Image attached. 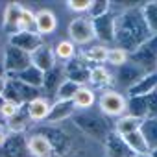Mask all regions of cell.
I'll list each match as a JSON object with an SVG mask.
<instances>
[{
  "label": "cell",
  "instance_id": "8992f818",
  "mask_svg": "<svg viewBox=\"0 0 157 157\" xmlns=\"http://www.w3.org/2000/svg\"><path fill=\"white\" fill-rule=\"evenodd\" d=\"M98 109L104 117H122L126 115V98L115 89H104L98 96Z\"/></svg>",
  "mask_w": 157,
  "mask_h": 157
},
{
  "label": "cell",
  "instance_id": "ba28073f",
  "mask_svg": "<svg viewBox=\"0 0 157 157\" xmlns=\"http://www.w3.org/2000/svg\"><path fill=\"white\" fill-rule=\"evenodd\" d=\"M67 33L68 41L74 44H89L96 39L93 30V21L89 17H74L67 26Z\"/></svg>",
  "mask_w": 157,
  "mask_h": 157
},
{
  "label": "cell",
  "instance_id": "d6a6232c",
  "mask_svg": "<svg viewBox=\"0 0 157 157\" xmlns=\"http://www.w3.org/2000/svg\"><path fill=\"white\" fill-rule=\"evenodd\" d=\"M80 89V85H76L74 82H70V80H65L61 85H59V89H57V93H56V100H59V102H70L72 98H74V94H76V91Z\"/></svg>",
  "mask_w": 157,
  "mask_h": 157
},
{
  "label": "cell",
  "instance_id": "ab89813d",
  "mask_svg": "<svg viewBox=\"0 0 157 157\" xmlns=\"http://www.w3.org/2000/svg\"><path fill=\"white\" fill-rule=\"evenodd\" d=\"M6 139H8V128L0 124V146L6 142Z\"/></svg>",
  "mask_w": 157,
  "mask_h": 157
},
{
  "label": "cell",
  "instance_id": "4fadbf2b",
  "mask_svg": "<svg viewBox=\"0 0 157 157\" xmlns=\"http://www.w3.org/2000/svg\"><path fill=\"white\" fill-rule=\"evenodd\" d=\"M63 68H65V78H67V80H70V82H74L76 85L83 87V85L89 83V72H91V67H89L82 57L76 56L72 61L65 63Z\"/></svg>",
  "mask_w": 157,
  "mask_h": 157
},
{
  "label": "cell",
  "instance_id": "5b68a950",
  "mask_svg": "<svg viewBox=\"0 0 157 157\" xmlns=\"http://www.w3.org/2000/svg\"><path fill=\"white\" fill-rule=\"evenodd\" d=\"M39 96H41V89L30 87V85L19 82L17 78L8 76V85H6V93H4L6 100L13 102L17 105H26V104H30L32 100H35Z\"/></svg>",
  "mask_w": 157,
  "mask_h": 157
},
{
  "label": "cell",
  "instance_id": "30bf717a",
  "mask_svg": "<svg viewBox=\"0 0 157 157\" xmlns=\"http://www.w3.org/2000/svg\"><path fill=\"white\" fill-rule=\"evenodd\" d=\"M115 19H117V13H113V11H109L98 19H93L94 37L104 46L115 44Z\"/></svg>",
  "mask_w": 157,
  "mask_h": 157
},
{
  "label": "cell",
  "instance_id": "9c48e42d",
  "mask_svg": "<svg viewBox=\"0 0 157 157\" xmlns=\"http://www.w3.org/2000/svg\"><path fill=\"white\" fill-rule=\"evenodd\" d=\"M148 72H144L139 65H135V63H131V61H128V63H124L122 67H118V68H115V74H113V82L120 87V89H124L126 93L135 85V83H139L142 78L146 76Z\"/></svg>",
  "mask_w": 157,
  "mask_h": 157
},
{
  "label": "cell",
  "instance_id": "8d00e7d4",
  "mask_svg": "<svg viewBox=\"0 0 157 157\" xmlns=\"http://www.w3.org/2000/svg\"><path fill=\"white\" fill-rule=\"evenodd\" d=\"M91 4H93V0H68L67 8L76 13H85V11H89Z\"/></svg>",
  "mask_w": 157,
  "mask_h": 157
},
{
  "label": "cell",
  "instance_id": "836d02e7",
  "mask_svg": "<svg viewBox=\"0 0 157 157\" xmlns=\"http://www.w3.org/2000/svg\"><path fill=\"white\" fill-rule=\"evenodd\" d=\"M128 61H129V54H128L126 50L117 48V46L109 48V52H107V61H105V63H109L111 67L118 68V67H122V65L128 63Z\"/></svg>",
  "mask_w": 157,
  "mask_h": 157
},
{
  "label": "cell",
  "instance_id": "ffe728a7",
  "mask_svg": "<svg viewBox=\"0 0 157 157\" xmlns=\"http://www.w3.org/2000/svg\"><path fill=\"white\" fill-rule=\"evenodd\" d=\"M24 107H26V113H28L32 122H43V120H46V117L50 113L52 102L44 96H39V98L32 100L30 104H26Z\"/></svg>",
  "mask_w": 157,
  "mask_h": 157
},
{
  "label": "cell",
  "instance_id": "6da1fadb",
  "mask_svg": "<svg viewBox=\"0 0 157 157\" xmlns=\"http://www.w3.org/2000/svg\"><path fill=\"white\" fill-rule=\"evenodd\" d=\"M142 2L135 8L124 10L117 13L115 19V46L126 50L128 54L135 52L140 44H144L151 35L142 17Z\"/></svg>",
  "mask_w": 157,
  "mask_h": 157
},
{
  "label": "cell",
  "instance_id": "52a82bcc",
  "mask_svg": "<svg viewBox=\"0 0 157 157\" xmlns=\"http://www.w3.org/2000/svg\"><path fill=\"white\" fill-rule=\"evenodd\" d=\"M2 65H4L6 76H17L19 72H22L24 68H28L32 65V59H30V54H26L11 44H6L4 52H2Z\"/></svg>",
  "mask_w": 157,
  "mask_h": 157
},
{
  "label": "cell",
  "instance_id": "603a6c76",
  "mask_svg": "<svg viewBox=\"0 0 157 157\" xmlns=\"http://www.w3.org/2000/svg\"><path fill=\"white\" fill-rule=\"evenodd\" d=\"M153 91H157V72L146 74L139 83H135L128 91V98H131V96H146V94H150Z\"/></svg>",
  "mask_w": 157,
  "mask_h": 157
},
{
  "label": "cell",
  "instance_id": "5bb4252c",
  "mask_svg": "<svg viewBox=\"0 0 157 157\" xmlns=\"http://www.w3.org/2000/svg\"><path fill=\"white\" fill-rule=\"evenodd\" d=\"M67 80L65 78V68L63 65H56L52 70L44 72V78H43V85H41V96L48 98V96H56L59 85Z\"/></svg>",
  "mask_w": 157,
  "mask_h": 157
},
{
  "label": "cell",
  "instance_id": "f35d334b",
  "mask_svg": "<svg viewBox=\"0 0 157 157\" xmlns=\"http://www.w3.org/2000/svg\"><path fill=\"white\" fill-rule=\"evenodd\" d=\"M6 85H8V76H0V96H4L6 93Z\"/></svg>",
  "mask_w": 157,
  "mask_h": 157
},
{
  "label": "cell",
  "instance_id": "7402d4cb",
  "mask_svg": "<svg viewBox=\"0 0 157 157\" xmlns=\"http://www.w3.org/2000/svg\"><path fill=\"white\" fill-rule=\"evenodd\" d=\"M140 126H142V118H137V117H131V115H122L115 120L113 131L118 133L120 137H126L133 131H139Z\"/></svg>",
  "mask_w": 157,
  "mask_h": 157
},
{
  "label": "cell",
  "instance_id": "ac0fdd59",
  "mask_svg": "<svg viewBox=\"0 0 157 157\" xmlns=\"http://www.w3.org/2000/svg\"><path fill=\"white\" fill-rule=\"evenodd\" d=\"M57 30V17L50 10H39L35 11V32L44 37Z\"/></svg>",
  "mask_w": 157,
  "mask_h": 157
},
{
  "label": "cell",
  "instance_id": "cb8c5ba5",
  "mask_svg": "<svg viewBox=\"0 0 157 157\" xmlns=\"http://www.w3.org/2000/svg\"><path fill=\"white\" fill-rule=\"evenodd\" d=\"M13 78H17L19 82H22V83H26V85H30V87L41 89V85H43V78H44V72H41L37 67L30 65L28 68H24L22 72H19V74H17V76H13Z\"/></svg>",
  "mask_w": 157,
  "mask_h": 157
},
{
  "label": "cell",
  "instance_id": "d4e9b609",
  "mask_svg": "<svg viewBox=\"0 0 157 157\" xmlns=\"http://www.w3.org/2000/svg\"><path fill=\"white\" fill-rule=\"evenodd\" d=\"M111 82H113V76H111V72H109L104 65L91 67V72H89V83H91L93 87L102 89V87H107Z\"/></svg>",
  "mask_w": 157,
  "mask_h": 157
},
{
  "label": "cell",
  "instance_id": "f1b7e54d",
  "mask_svg": "<svg viewBox=\"0 0 157 157\" xmlns=\"http://www.w3.org/2000/svg\"><path fill=\"white\" fill-rule=\"evenodd\" d=\"M124 140H126V144L129 146V150L133 151V155H148V153H150V148H148V144H146V140H144L140 129H139V131H133V133H129V135H126Z\"/></svg>",
  "mask_w": 157,
  "mask_h": 157
},
{
  "label": "cell",
  "instance_id": "e575fe53",
  "mask_svg": "<svg viewBox=\"0 0 157 157\" xmlns=\"http://www.w3.org/2000/svg\"><path fill=\"white\" fill-rule=\"evenodd\" d=\"M109 11H111V2L109 0H93V4H91L87 13H89V19L93 21V19H98V17H102V15H105Z\"/></svg>",
  "mask_w": 157,
  "mask_h": 157
},
{
  "label": "cell",
  "instance_id": "7bdbcfd3",
  "mask_svg": "<svg viewBox=\"0 0 157 157\" xmlns=\"http://www.w3.org/2000/svg\"><path fill=\"white\" fill-rule=\"evenodd\" d=\"M2 52H4V48H0V61H2Z\"/></svg>",
  "mask_w": 157,
  "mask_h": 157
},
{
  "label": "cell",
  "instance_id": "4316f807",
  "mask_svg": "<svg viewBox=\"0 0 157 157\" xmlns=\"http://www.w3.org/2000/svg\"><path fill=\"white\" fill-rule=\"evenodd\" d=\"M22 8L21 4H8L6 6V11H4V30L11 33L17 32V24H19V19H21V13H22Z\"/></svg>",
  "mask_w": 157,
  "mask_h": 157
},
{
  "label": "cell",
  "instance_id": "44dd1931",
  "mask_svg": "<svg viewBox=\"0 0 157 157\" xmlns=\"http://www.w3.org/2000/svg\"><path fill=\"white\" fill-rule=\"evenodd\" d=\"M72 104L76 107V111H85V109H91L94 104H96V94H94V89L89 87V85H83L76 91L74 98H72Z\"/></svg>",
  "mask_w": 157,
  "mask_h": 157
},
{
  "label": "cell",
  "instance_id": "9a60e30c",
  "mask_svg": "<svg viewBox=\"0 0 157 157\" xmlns=\"http://www.w3.org/2000/svg\"><path fill=\"white\" fill-rule=\"evenodd\" d=\"M30 59H32V65L37 67L41 72H48L52 70L56 65H57V59H56V54H54V46L50 44H41L33 54H30Z\"/></svg>",
  "mask_w": 157,
  "mask_h": 157
},
{
  "label": "cell",
  "instance_id": "74e56055",
  "mask_svg": "<svg viewBox=\"0 0 157 157\" xmlns=\"http://www.w3.org/2000/svg\"><path fill=\"white\" fill-rule=\"evenodd\" d=\"M144 98H146V107H148V118H157V91L146 94Z\"/></svg>",
  "mask_w": 157,
  "mask_h": 157
},
{
  "label": "cell",
  "instance_id": "f546056e",
  "mask_svg": "<svg viewBox=\"0 0 157 157\" xmlns=\"http://www.w3.org/2000/svg\"><path fill=\"white\" fill-rule=\"evenodd\" d=\"M140 133H142L150 151L157 150V118H144L142 126H140Z\"/></svg>",
  "mask_w": 157,
  "mask_h": 157
},
{
  "label": "cell",
  "instance_id": "8fae6325",
  "mask_svg": "<svg viewBox=\"0 0 157 157\" xmlns=\"http://www.w3.org/2000/svg\"><path fill=\"white\" fill-rule=\"evenodd\" d=\"M0 157H32L28 151V135L8 131L6 142L0 146Z\"/></svg>",
  "mask_w": 157,
  "mask_h": 157
},
{
  "label": "cell",
  "instance_id": "83f0119b",
  "mask_svg": "<svg viewBox=\"0 0 157 157\" xmlns=\"http://www.w3.org/2000/svg\"><path fill=\"white\" fill-rule=\"evenodd\" d=\"M126 115L137 117V118H148V107L144 96H131L126 100Z\"/></svg>",
  "mask_w": 157,
  "mask_h": 157
},
{
  "label": "cell",
  "instance_id": "b9f144b4",
  "mask_svg": "<svg viewBox=\"0 0 157 157\" xmlns=\"http://www.w3.org/2000/svg\"><path fill=\"white\" fill-rule=\"evenodd\" d=\"M150 157H157V150H151L150 151Z\"/></svg>",
  "mask_w": 157,
  "mask_h": 157
},
{
  "label": "cell",
  "instance_id": "4dcf8cb0",
  "mask_svg": "<svg viewBox=\"0 0 157 157\" xmlns=\"http://www.w3.org/2000/svg\"><path fill=\"white\" fill-rule=\"evenodd\" d=\"M142 17L144 22L148 26V30L151 32V35H157V0H151V2H142Z\"/></svg>",
  "mask_w": 157,
  "mask_h": 157
},
{
  "label": "cell",
  "instance_id": "d590c367",
  "mask_svg": "<svg viewBox=\"0 0 157 157\" xmlns=\"http://www.w3.org/2000/svg\"><path fill=\"white\" fill-rule=\"evenodd\" d=\"M22 107H24V105H17V104H13V102H10V100L4 98V104L0 105V118L8 122V120H11Z\"/></svg>",
  "mask_w": 157,
  "mask_h": 157
},
{
  "label": "cell",
  "instance_id": "484cf974",
  "mask_svg": "<svg viewBox=\"0 0 157 157\" xmlns=\"http://www.w3.org/2000/svg\"><path fill=\"white\" fill-rule=\"evenodd\" d=\"M107 52H109V46H104V44H93L89 46L87 50H83L82 54V59L85 63H94L96 65H104L107 61Z\"/></svg>",
  "mask_w": 157,
  "mask_h": 157
},
{
  "label": "cell",
  "instance_id": "60d3db41",
  "mask_svg": "<svg viewBox=\"0 0 157 157\" xmlns=\"http://www.w3.org/2000/svg\"><path fill=\"white\" fill-rule=\"evenodd\" d=\"M6 72H4V65H2V61H0V76H4Z\"/></svg>",
  "mask_w": 157,
  "mask_h": 157
},
{
  "label": "cell",
  "instance_id": "7c38bea8",
  "mask_svg": "<svg viewBox=\"0 0 157 157\" xmlns=\"http://www.w3.org/2000/svg\"><path fill=\"white\" fill-rule=\"evenodd\" d=\"M8 44L26 54H33L41 44H44V37H41L37 32H15L8 37Z\"/></svg>",
  "mask_w": 157,
  "mask_h": 157
},
{
  "label": "cell",
  "instance_id": "1f68e13d",
  "mask_svg": "<svg viewBox=\"0 0 157 157\" xmlns=\"http://www.w3.org/2000/svg\"><path fill=\"white\" fill-rule=\"evenodd\" d=\"M54 54H56V59H57V61L68 63V61H72V59L76 57L78 52H76V44H74V43H70L68 39H63V41H57V43H56Z\"/></svg>",
  "mask_w": 157,
  "mask_h": 157
},
{
  "label": "cell",
  "instance_id": "2e32d148",
  "mask_svg": "<svg viewBox=\"0 0 157 157\" xmlns=\"http://www.w3.org/2000/svg\"><path fill=\"white\" fill-rule=\"evenodd\" d=\"M104 150H105V157H135L129 146L126 144L124 137H120L115 131H111L104 140Z\"/></svg>",
  "mask_w": 157,
  "mask_h": 157
},
{
  "label": "cell",
  "instance_id": "e0dca14e",
  "mask_svg": "<svg viewBox=\"0 0 157 157\" xmlns=\"http://www.w3.org/2000/svg\"><path fill=\"white\" fill-rule=\"evenodd\" d=\"M76 113V107L70 102H59V100H54L52 102V107H50V113L44 120V124H61L65 120H70L72 115Z\"/></svg>",
  "mask_w": 157,
  "mask_h": 157
},
{
  "label": "cell",
  "instance_id": "d6986e66",
  "mask_svg": "<svg viewBox=\"0 0 157 157\" xmlns=\"http://www.w3.org/2000/svg\"><path fill=\"white\" fill-rule=\"evenodd\" d=\"M28 151L32 157H54V150L50 142L41 133H35V131L28 135Z\"/></svg>",
  "mask_w": 157,
  "mask_h": 157
},
{
  "label": "cell",
  "instance_id": "7a4b0ae2",
  "mask_svg": "<svg viewBox=\"0 0 157 157\" xmlns=\"http://www.w3.org/2000/svg\"><path fill=\"white\" fill-rule=\"evenodd\" d=\"M70 122L80 129L85 137H91V139H94V140H98L102 144L107 139V135L113 131V126L109 124L107 117H104L102 113H96L93 109L76 111L72 115Z\"/></svg>",
  "mask_w": 157,
  "mask_h": 157
},
{
  "label": "cell",
  "instance_id": "277c9868",
  "mask_svg": "<svg viewBox=\"0 0 157 157\" xmlns=\"http://www.w3.org/2000/svg\"><path fill=\"white\" fill-rule=\"evenodd\" d=\"M129 61L139 65L148 74L157 72V35L150 37L144 44H140L135 52H131Z\"/></svg>",
  "mask_w": 157,
  "mask_h": 157
},
{
  "label": "cell",
  "instance_id": "3957f363",
  "mask_svg": "<svg viewBox=\"0 0 157 157\" xmlns=\"http://www.w3.org/2000/svg\"><path fill=\"white\" fill-rule=\"evenodd\" d=\"M35 133H41L52 146L54 150V157H67L72 150V139L68 137V133L59 126V124H43L37 129H33Z\"/></svg>",
  "mask_w": 157,
  "mask_h": 157
}]
</instances>
